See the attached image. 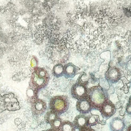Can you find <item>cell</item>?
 <instances>
[{"mask_svg": "<svg viewBox=\"0 0 131 131\" xmlns=\"http://www.w3.org/2000/svg\"><path fill=\"white\" fill-rule=\"evenodd\" d=\"M105 78L110 84H115L121 79V71L116 67H110L106 72Z\"/></svg>", "mask_w": 131, "mask_h": 131, "instance_id": "obj_5", "label": "cell"}, {"mask_svg": "<svg viewBox=\"0 0 131 131\" xmlns=\"http://www.w3.org/2000/svg\"><path fill=\"white\" fill-rule=\"evenodd\" d=\"M76 109L81 115H86L91 112L93 109L88 97L78 100L76 103Z\"/></svg>", "mask_w": 131, "mask_h": 131, "instance_id": "obj_8", "label": "cell"}, {"mask_svg": "<svg viewBox=\"0 0 131 131\" xmlns=\"http://www.w3.org/2000/svg\"><path fill=\"white\" fill-rule=\"evenodd\" d=\"M49 79L50 75L46 69L38 67L32 71L29 86L39 92L48 84Z\"/></svg>", "mask_w": 131, "mask_h": 131, "instance_id": "obj_2", "label": "cell"}, {"mask_svg": "<svg viewBox=\"0 0 131 131\" xmlns=\"http://www.w3.org/2000/svg\"><path fill=\"white\" fill-rule=\"evenodd\" d=\"M69 107V101L67 96H54L49 100V108L57 115H60L67 112Z\"/></svg>", "mask_w": 131, "mask_h": 131, "instance_id": "obj_3", "label": "cell"}, {"mask_svg": "<svg viewBox=\"0 0 131 131\" xmlns=\"http://www.w3.org/2000/svg\"><path fill=\"white\" fill-rule=\"evenodd\" d=\"M59 130L60 131H75L76 128L74 126L73 122L70 121H63Z\"/></svg>", "mask_w": 131, "mask_h": 131, "instance_id": "obj_14", "label": "cell"}, {"mask_svg": "<svg viewBox=\"0 0 131 131\" xmlns=\"http://www.w3.org/2000/svg\"><path fill=\"white\" fill-rule=\"evenodd\" d=\"M122 89L124 90V93H129V86H128V84H125V85L124 86V87H123Z\"/></svg>", "mask_w": 131, "mask_h": 131, "instance_id": "obj_22", "label": "cell"}, {"mask_svg": "<svg viewBox=\"0 0 131 131\" xmlns=\"http://www.w3.org/2000/svg\"><path fill=\"white\" fill-rule=\"evenodd\" d=\"M121 80L123 81V83H124V85H125V84H129V83H130V81H128L127 79L125 78H122V77Z\"/></svg>", "mask_w": 131, "mask_h": 131, "instance_id": "obj_23", "label": "cell"}, {"mask_svg": "<svg viewBox=\"0 0 131 131\" xmlns=\"http://www.w3.org/2000/svg\"><path fill=\"white\" fill-rule=\"evenodd\" d=\"M38 92L35 90L34 89L31 88V87H28V90H27L26 91V96L28 101L30 102V104L32 102H33L35 100L38 99Z\"/></svg>", "mask_w": 131, "mask_h": 131, "instance_id": "obj_13", "label": "cell"}, {"mask_svg": "<svg viewBox=\"0 0 131 131\" xmlns=\"http://www.w3.org/2000/svg\"><path fill=\"white\" fill-rule=\"evenodd\" d=\"M128 103H129V104L131 105V96H130V97H129V102H128Z\"/></svg>", "mask_w": 131, "mask_h": 131, "instance_id": "obj_29", "label": "cell"}, {"mask_svg": "<svg viewBox=\"0 0 131 131\" xmlns=\"http://www.w3.org/2000/svg\"><path fill=\"white\" fill-rule=\"evenodd\" d=\"M59 116L58 115H57L56 113H55L54 112L51 111H48L46 113V115H45V121L48 124H49L50 125L52 124V123Z\"/></svg>", "mask_w": 131, "mask_h": 131, "instance_id": "obj_15", "label": "cell"}, {"mask_svg": "<svg viewBox=\"0 0 131 131\" xmlns=\"http://www.w3.org/2000/svg\"><path fill=\"white\" fill-rule=\"evenodd\" d=\"M110 127L112 131H124L125 128V124L122 119L116 117L110 122Z\"/></svg>", "mask_w": 131, "mask_h": 131, "instance_id": "obj_10", "label": "cell"}, {"mask_svg": "<svg viewBox=\"0 0 131 131\" xmlns=\"http://www.w3.org/2000/svg\"><path fill=\"white\" fill-rule=\"evenodd\" d=\"M79 69L72 63L66 64L64 66V75L66 79H71L78 74Z\"/></svg>", "mask_w": 131, "mask_h": 131, "instance_id": "obj_9", "label": "cell"}, {"mask_svg": "<svg viewBox=\"0 0 131 131\" xmlns=\"http://www.w3.org/2000/svg\"><path fill=\"white\" fill-rule=\"evenodd\" d=\"M52 72L54 77L57 78H61L64 75V66L62 64H56L52 68Z\"/></svg>", "mask_w": 131, "mask_h": 131, "instance_id": "obj_12", "label": "cell"}, {"mask_svg": "<svg viewBox=\"0 0 131 131\" xmlns=\"http://www.w3.org/2000/svg\"><path fill=\"white\" fill-rule=\"evenodd\" d=\"M76 83L83 84V85L87 86L88 84V83H89V78H88V75L85 73H82L79 75V78H78Z\"/></svg>", "mask_w": 131, "mask_h": 131, "instance_id": "obj_17", "label": "cell"}, {"mask_svg": "<svg viewBox=\"0 0 131 131\" xmlns=\"http://www.w3.org/2000/svg\"><path fill=\"white\" fill-rule=\"evenodd\" d=\"M130 86H131V80H130Z\"/></svg>", "mask_w": 131, "mask_h": 131, "instance_id": "obj_30", "label": "cell"}, {"mask_svg": "<svg viewBox=\"0 0 131 131\" xmlns=\"http://www.w3.org/2000/svg\"><path fill=\"white\" fill-rule=\"evenodd\" d=\"M43 131H47V130H43Z\"/></svg>", "mask_w": 131, "mask_h": 131, "instance_id": "obj_31", "label": "cell"}, {"mask_svg": "<svg viewBox=\"0 0 131 131\" xmlns=\"http://www.w3.org/2000/svg\"><path fill=\"white\" fill-rule=\"evenodd\" d=\"M79 131H95L93 129H92L91 127L86 126L84 127L81 128V129H79Z\"/></svg>", "mask_w": 131, "mask_h": 131, "instance_id": "obj_20", "label": "cell"}, {"mask_svg": "<svg viewBox=\"0 0 131 131\" xmlns=\"http://www.w3.org/2000/svg\"><path fill=\"white\" fill-rule=\"evenodd\" d=\"M106 120H102V121H100L99 124H102V125H105V124H106Z\"/></svg>", "mask_w": 131, "mask_h": 131, "instance_id": "obj_27", "label": "cell"}, {"mask_svg": "<svg viewBox=\"0 0 131 131\" xmlns=\"http://www.w3.org/2000/svg\"><path fill=\"white\" fill-rule=\"evenodd\" d=\"M62 123H63L62 120H61V118H60V116H58V117L57 118H56V120L52 123V124L51 125V127L52 128V129H60Z\"/></svg>", "mask_w": 131, "mask_h": 131, "instance_id": "obj_18", "label": "cell"}, {"mask_svg": "<svg viewBox=\"0 0 131 131\" xmlns=\"http://www.w3.org/2000/svg\"><path fill=\"white\" fill-rule=\"evenodd\" d=\"M30 68L32 69V71L38 67V60L35 56H32L30 60Z\"/></svg>", "mask_w": 131, "mask_h": 131, "instance_id": "obj_19", "label": "cell"}, {"mask_svg": "<svg viewBox=\"0 0 131 131\" xmlns=\"http://www.w3.org/2000/svg\"><path fill=\"white\" fill-rule=\"evenodd\" d=\"M125 111L128 115H131V105L129 104V103L127 104L126 107H125Z\"/></svg>", "mask_w": 131, "mask_h": 131, "instance_id": "obj_21", "label": "cell"}, {"mask_svg": "<svg viewBox=\"0 0 131 131\" xmlns=\"http://www.w3.org/2000/svg\"><path fill=\"white\" fill-rule=\"evenodd\" d=\"M47 131H60L59 129H52V128H51V129H47Z\"/></svg>", "mask_w": 131, "mask_h": 131, "instance_id": "obj_26", "label": "cell"}, {"mask_svg": "<svg viewBox=\"0 0 131 131\" xmlns=\"http://www.w3.org/2000/svg\"><path fill=\"white\" fill-rule=\"evenodd\" d=\"M73 124L76 129H80L88 126V118L84 115H77L73 121Z\"/></svg>", "mask_w": 131, "mask_h": 131, "instance_id": "obj_11", "label": "cell"}, {"mask_svg": "<svg viewBox=\"0 0 131 131\" xmlns=\"http://www.w3.org/2000/svg\"><path fill=\"white\" fill-rule=\"evenodd\" d=\"M115 107H116V110H118V109H120V107H122V102H116V103L115 104Z\"/></svg>", "mask_w": 131, "mask_h": 131, "instance_id": "obj_25", "label": "cell"}, {"mask_svg": "<svg viewBox=\"0 0 131 131\" xmlns=\"http://www.w3.org/2000/svg\"><path fill=\"white\" fill-rule=\"evenodd\" d=\"M88 118V126L92 127L95 126L100 122V117L99 115H92L87 116Z\"/></svg>", "mask_w": 131, "mask_h": 131, "instance_id": "obj_16", "label": "cell"}, {"mask_svg": "<svg viewBox=\"0 0 131 131\" xmlns=\"http://www.w3.org/2000/svg\"><path fill=\"white\" fill-rule=\"evenodd\" d=\"M99 111L102 117L104 118H109L115 115L116 111V109L115 107V104L110 100H108L107 102H105L102 105Z\"/></svg>", "mask_w": 131, "mask_h": 131, "instance_id": "obj_7", "label": "cell"}, {"mask_svg": "<svg viewBox=\"0 0 131 131\" xmlns=\"http://www.w3.org/2000/svg\"><path fill=\"white\" fill-rule=\"evenodd\" d=\"M31 108L33 115L40 116L44 114L47 111V107L46 102L44 101L37 99L31 103Z\"/></svg>", "mask_w": 131, "mask_h": 131, "instance_id": "obj_6", "label": "cell"}, {"mask_svg": "<svg viewBox=\"0 0 131 131\" xmlns=\"http://www.w3.org/2000/svg\"><path fill=\"white\" fill-rule=\"evenodd\" d=\"M125 113H126V111H125V109L123 108V109H122V110H120V116H125Z\"/></svg>", "mask_w": 131, "mask_h": 131, "instance_id": "obj_24", "label": "cell"}, {"mask_svg": "<svg viewBox=\"0 0 131 131\" xmlns=\"http://www.w3.org/2000/svg\"><path fill=\"white\" fill-rule=\"evenodd\" d=\"M88 98L92 109L100 110L102 105L109 100V96L107 91L98 85L88 88Z\"/></svg>", "mask_w": 131, "mask_h": 131, "instance_id": "obj_1", "label": "cell"}, {"mask_svg": "<svg viewBox=\"0 0 131 131\" xmlns=\"http://www.w3.org/2000/svg\"><path fill=\"white\" fill-rule=\"evenodd\" d=\"M72 97L76 100H80L88 97V88L87 86L75 83L73 84L71 90Z\"/></svg>", "mask_w": 131, "mask_h": 131, "instance_id": "obj_4", "label": "cell"}, {"mask_svg": "<svg viewBox=\"0 0 131 131\" xmlns=\"http://www.w3.org/2000/svg\"><path fill=\"white\" fill-rule=\"evenodd\" d=\"M127 131H131V125H130L129 127H128L127 129Z\"/></svg>", "mask_w": 131, "mask_h": 131, "instance_id": "obj_28", "label": "cell"}]
</instances>
